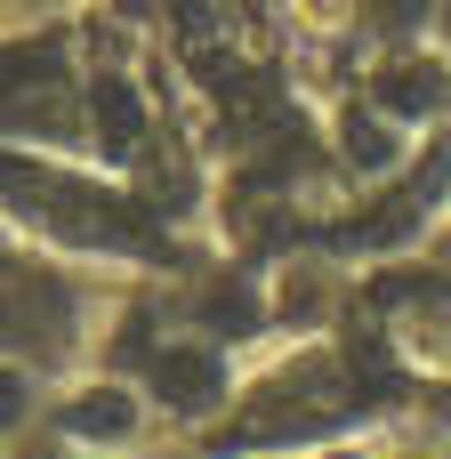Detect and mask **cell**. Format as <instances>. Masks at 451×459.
Masks as SVG:
<instances>
[{"mask_svg": "<svg viewBox=\"0 0 451 459\" xmlns=\"http://www.w3.org/2000/svg\"><path fill=\"white\" fill-rule=\"evenodd\" d=\"M16 411H24V387H16V379H8V371H0V428H8V420H16Z\"/></svg>", "mask_w": 451, "mask_h": 459, "instance_id": "obj_4", "label": "cell"}, {"mask_svg": "<svg viewBox=\"0 0 451 459\" xmlns=\"http://www.w3.org/2000/svg\"><path fill=\"white\" fill-rule=\"evenodd\" d=\"M73 428L81 436H121L129 428V395H81L73 403Z\"/></svg>", "mask_w": 451, "mask_h": 459, "instance_id": "obj_2", "label": "cell"}, {"mask_svg": "<svg viewBox=\"0 0 451 459\" xmlns=\"http://www.w3.org/2000/svg\"><path fill=\"white\" fill-rule=\"evenodd\" d=\"M161 395L186 403V411H202V403L218 395V363H210V355H161Z\"/></svg>", "mask_w": 451, "mask_h": 459, "instance_id": "obj_1", "label": "cell"}, {"mask_svg": "<svg viewBox=\"0 0 451 459\" xmlns=\"http://www.w3.org/2000/svg\"><path fill=\"white\" fill-rule=\"evenodd\" d=\"M97 113H105L113 145H129V137H137V97H129L121 81H105V89H97Z\"/></svg>", "mask_w": 451, "mask_h": 459, "instance_id": "obj_3", "label": "cell"}]
</instances>
